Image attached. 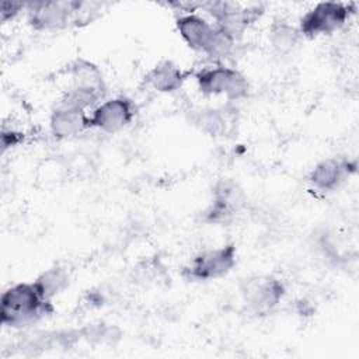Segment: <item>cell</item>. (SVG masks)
Listing matches in <instances>:
<instances>
[{
	"label": "cell",
	"instance_id": "12",
	"mask_svg": "<svg viewBox=\"0 0 359 359\" xmlns=\"http://www.w3.org/2000/svg\"><path fill=\"white\" fill-rule=\"evenodd\" d=\"M187 76L188 73L182 72L174 62L161 60L147 73L146 81L158 93H172L182 87Z\"/></svg>",
	"mask_w": 359,
	"mask_h": 359
},
{
	"label": "cell",
	"instance_id": "9",
	"mask_svg": "<svg viewBox=\"0 0 359 359\" xmlns=\"http://www.w3.org/2000/svg\"><path fill=\"white\" fill-rule=\"evenodd\" d=\"M243 194L230 181H222L216 185L213 201L206 210V220L210 223L229 222L243 203Z\"/></svg>",
	"mask_w": 359,
	"mask_h": 359
},
{
	"label": "cell",
	"instance_id": "16",
	"mask_svg": "<svg viewBox=\"0 0 359 359\" xmlns=\"http://www.w3.org/2000/svg\"><path fill=\"white\" fill-rule=\"evenodd\" d=\"M102 95H104L102 93H98V91H94V90L72 87L60 98L59 105L73 107V108H79V109L86 111L87 108L95 105L102 98Z\"/></svg>",
	"mask_w": 359,
	"mask_h": 359
},
{
	"label": "cell",
	"instance_id": "17",
	"mask_svg": "<svg viewBox=\"0 0 359 359\" xmlns=\"http://www.w3.org/2000/svg\"><path fill=\"white\" fill-rule=\"evenodd\" d=\"M201 128L210 135H223L227 128V119L219 109L203 111L199 116Z\"/></svg>",
	"mask_w": 359,
	"mask_h": 359
},
{
	"label": "cell",
	"instance_id": "18",
	"mask_svg": "<svg viewBox=\"0 0 359 359\" xmlns=\"http://www.w3.org/2000/svg\"><path fill=\"white\" fill-rule=\"evenodd\" d=\"M27 3L24 1H1L0 6V18L3 22L13 20L15 15L20 14L25 8Z\"/></svg>",
	"mask_w": 359,
	"mask_h": 359
},
{
	"label": "cell",
	"instance_id": "14",
	"mask_svg": "<svg viewBox=\"0 0 359 359\" xmlns=\"http://www.w3.org/2000/svg\"><path fill=\"white\" fill-rule=\"evenodd\" d=\"M299 28L286 21H275L269 28V42L279 53H289L300 39Z\"/></svg>",
	"mask_w": 359,
	"mask_h": 359
},
{
	"label": "cell",
	"instance_id": "5",
	"mask_svg": "<svg viewBox=\"0 0 359 359\" xmlns=\"http://www.w3.org/2000/svg\"><path fill=\"white\" fill-rule=\"evenodd\" d=\"M351 6L339 1H321L310 8L299 22L302 35L314 38L330 35L345 25L351 15Z\"/></svg>",
	"mask_w": 359,
	"mask_h": 359
},
{
	"label": "cell",
	"instance_id": "2",
	"mask_svg": "<svg viewBox=\"0 0 359 359\" xmlns=\"http://www.w3.org/2000/svg\"><path fill=\"white\" fill-rule=\"evenodd\" d=\"M175 25L181 38L194 50L202 52L212 59H224L233 52L236 42L198 14H181Z\"/></svg>",
	"mask_w": 359,
	"mask_h": 359
},
{
	"label": "cell",
	"instance_id": "3",
	"mask_svg": "<svg viewBox=\"0 0 359 359\" xmlns=\"http://www.w3.org/2000/svg\"><path fill=\"white\" fill-rule=\"evenodd\" d=\"M198 88L206 95H224L230 101L247 97L250 84L247 77L237 69L215 66L202 69L195 74Z\"/></svg>",
	"mask_w": 359,
	"mask_h": 359
},
{
	"label": "cell",
	"instance_id": "8",
	"mask_svg": "<svg viewBox=\"0 0 359 359\" xmlns=\"http://www.w3.org/2000/svg\"><path fill=\"white\" fill-rule=\"evenodd\" d=\"M285 287L275 278H255L247 282L243 289L244 302L254 314H266L282 300Z\"/></svg>",
	"mask_w": 359,
	"mask_h": 359
},
{
	"label": "cell",
	"instance_id": "6",
	"mask_svg": "<svg viewBox=\"0 0 359 359\" xmlns=\"http://www.w3.org/2000/svg\"><path fill=\"white\" fill-rule=\"evenodd\" d=\"M80 1H56V0H36L28 1L25 10L28 11V22L35 29H60L70 22L74 24L76 13Z\"/></svg>",
	"mask_w": 359,
	"mask_h": 359
},
{
	"label": "cell",
	"instance_id": "15",
	"mask_svg": "<svg viewBox=\"0 0 359 359\" xmlns=\"http://www.w3.org/2000/svg\"><path fill=\"white\" fill-rule=\"evenodd\" d=\"M34 282L36 283L42 296L48 300H52L55 294L66 287L67 273L60 268H50L39 275Z\"/></svg>",
	"mask_w": 359,
	"mask_h": 359
},
{
	"label": "cell",
	"instance_id": "10",
	"mask_svg": "<svg viewBox=\"0 0 359 359\" xmlns=\"http://www.w3.org/2000/svg\"><path fill=\"white\" fill-rule=\"evenodd\" d=\"M349 175V163L335 157L318 161L309 174V182L318 191H335Z\"/></svg>",
	"mask_w": 359,
	"mask_h": 359
},
{
	"label": "cell",
	"instance_id": "13",
	"mask_svg": "<svg viewBox=\"0 0 359 359\" xmlns=\"http://www.w3.org/2000/svg\"><path fill=\"white\" fill-rule=\"evenodd\" d=\"M70 76L73 80V87L94 90L98 93L105 91V84L101 70L90 60L77 59L70 66Z\"/></svg>",
	"mask_w": 359,
	"mask_h": 359
},
{
	"label": "cell",
	"instance_id": "11",
	"mask_svg": "<svg viewBox=\"0 0 359 359\" xmlns=\"http://www.w3.org/2000/svg\"><path fill=\"white\" fill-rule=\"evenodd\" d=\"M88 128V115L79 108L57 105L49 119L50 133L56 139H67Z\"/></svg>",
	"mask_w": 359,
	"mask_h": 359
},
{
	"label": "cell",
	"instance_id": "7",
	"mask_svg": "<svg viewBox=\"0 0 359 359\" xmlns=\"http://www.w3.org/2000/svg\"><path fill=\"white\" fill-rule=\"evenodd\" d=\"M135 116L133 102L126 97H115L97 105L88 115V128H97L107 133L122 130Z\"/></svg>",
	"mask_w": 359,
	"mask_h": 359
},
{
	"label": "cell",
	"instance_id": "4",
	"mask_svg": "<svg viewBox=\"0 0 359 359\" xmlns=\"http://www.w3.org/2000/svg\"><path fill=\"white\" fill-rule=\"evenodd\" d=\"M237 250L233 243L201 251L184 268L182 275L191 280H212L227 275L236 265Z\"/></svg>",
	"mask_w": 359,
	"mask_h": 359
},
{
	"label": "cell",
	"instance_id": "1",
	"mask_svg": "<svg viewBox=\"0 0 359 359\" xmlns=\"http://www.w3.org/2000/svg\"><path fill=\"white\" fill-rule=\"evenodd\" d=\"M53 311L35 282H22L6 289L0 299L1 324L11 328L31 325Z\"/></svg>",
	"mask_w": 359,
	"mask_h": 359
},
{
	"label": "cell",
	"instance_id": "19",
	"mask_svg": "<svg viewBox=\"0 0 359 359\" xmlns=\"http://www.w3.org/2000/svg\"><path fill=\"white\" fill-rule=\"evenodd\" d=\"M18 142H21V133H18L15 130H6V129H3V132H1V146H3V150L17 144Z\"/></svg>",
	"mask_w": 359,
	"mask_h": 359
}]
</instances>
